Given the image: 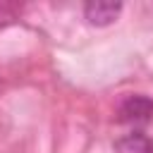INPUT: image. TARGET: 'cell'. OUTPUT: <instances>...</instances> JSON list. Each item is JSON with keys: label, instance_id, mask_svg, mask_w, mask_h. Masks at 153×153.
<instances>
[{"label": "cell", "instance_id": "3957f363", "mask_svg": "<svg viewBox=\"0 0 153 153\" xmlns=\"http://www.w3.org/2000/svg\"><path fill=\"white\" fill-rule=\"evenodd\" d=\"M115 153H153V139L134 131L115 141Z\"/></svg>", "mask_w": 153, "mask_h": 153}, {"label": "cell", "instance_id": "6da1fadb", "mask_svg": "<svg viewBox=\"0 0 153 153\" xmlns=\"http://www.w3.org/2000/svg\"><path fill=\"white\" fill-rule=\"evenodd\" d=\"M120 122H148L153 117V100L148 96H127L117 108Z\"/></svg>", "mask_w": 153, "mask_h": 153}, {"label": "cell", "instance_id": "7a4b0ae2", "mask_svg": "<svg viewBox=\"0 0 153 153\" xmlns=\"http://www.w3.org/2000/svg\"><path fill=\"white\" fill-rule=\"evenodd\" d=\"M122 12V2H110V0H93L84 5V17L91 26H108L112 24Z\"/></svg>", "mask_w": 153, "mask_h": 153}]
</instances>
